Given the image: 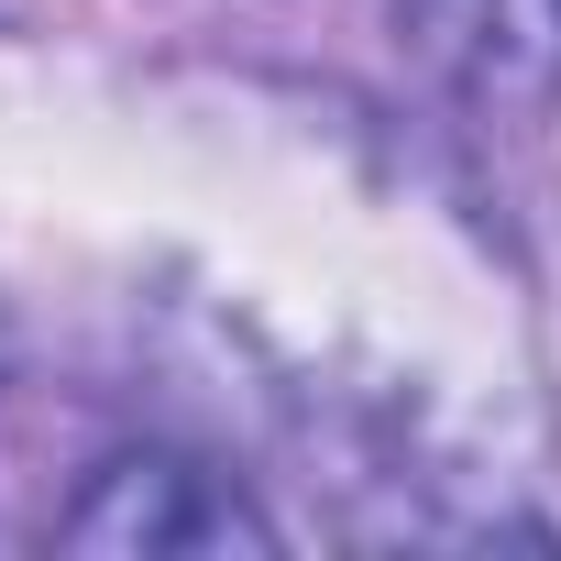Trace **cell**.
<instances>
[{
  "instance_id": "cell-1",
  "label": "cell",
  "mask_w": 561,
  "mask_h": 561,
  "mask_svg": "<svg viewBox=\"0 0 561 561\" xmlns=\"http://www.w3.org/2000/svg\"><path fill=\"white\" fill-rule=\"evenodd\" d=\"M56 539L111 561H231V550H275V517L198 451H111L56 517Z\"/></svg>"
},
{
  "instance_id": "cell-2",
  "label": "cell",
  "mask_w": 561,
  "mask_h": 561,
  "mask_svg": "<svg viewBox=\"0 0 561 561\" xmlns=\"http://www.w3.org/2000/svg\"><path fill=\"white\" fill-rule=\"evenodd\" d=\"M397 56L473 122L561 111V0H386Z\"/></svg>"
}]
</instances>
